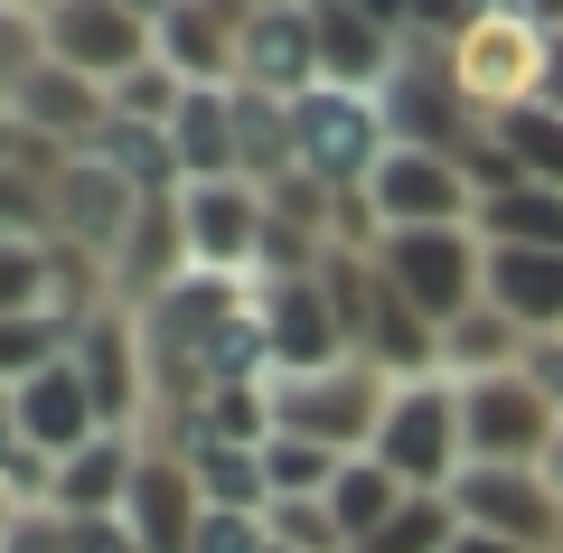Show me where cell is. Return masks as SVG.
I'll use <instances>...</instances> for the list:
<instances>
[{
	"mask_svg": "<svg viewBox=\"0 0 563 553\" xmlns=\"http://www.w3.org/2000/svg\"><path fill=\"white\" fill-rule=\"evenodd\" d=\"M376 469H395L413 497H451V478L470 469V441H461V385L451 376H413L385 395V422H376Z\"/></svg>",
	"mask_w": 563,
	"mask_h": 553,
	"instance_id": "cell-1",
	"label": "cell"
},
{
	"mask_svg": "<svg viewBox=\"0 0 563 553\" xmlns=\"http://www.w3.org/2000/svg\"><path fill=\"white\" fill-rule=\"evenodd\" d=\"M376 263L432 329H451L461 310L488 300V235L479 225H395V235L376 244Z\"/></svg>",
	"mask_w": 563,
	"mask_h": 553,
	"instance_id": "cell-2",
	"label": "cell"
},
{
	"mask_svg": "<svg viewBox=\"0 0 563 553\" xmlns=\"http://www.w3.org/2000/svg\"><path fill=\"white\" fill-rule=\"evenodd\" d=\"M291 132H301V178L329 188V198H357L366 178L385 169L395 132H385V103L376 95H347V85H310L291 103Z\"/></svg>",
	"mask_w": 563,
	"mask_h": 553,
	"instance_id": "cell-3",
	"label": "cell"
},
{
	"mask_svg": "<svg viewBox=\"0 0 563 553\" xmlns=\"http://www.w3.org/2000/svg\"><path fill=\"white\" fill-rule=\"evenodd\" d=\"M385 395H395V385H385L366 356H347V366H320V376H273V432L320 441V451L357 460V451H376Z\"/></svg>",
	"mask_w": 563,
	"mask_h": 553,
	"instance_id": "cell-4",
	"label": "cell"
},
{
	"mask_svg": "<svg viewBox=\"0 0 563 553\" xmlns=\"http://www.w3.org/2000/svg\"><path fill=\"white\" fill-rule=\"evenodd\" d=\"M376 103H385V132H395L404 151H461V141L479 132L461 76H451V47H432V38H404V57H395V76L376 85Z\"/></svg>",
	"mask_w": 563,
	"mask_h": 553,
	"instance_id": "cell-5",
	"label": "cell"
},
{
	"mask_svg": "<svg viewBox=\"0 0 563 553\" xmlns=\"http://www.w3.org/2000/svg\"><path fill=\"white\" fill-rule=\"evenodd\" d=\"M38 38L57 66H76V76H95L103 95H113L132 66L161 57V38H151V20H141L132 0H57V10H38Z\"/></svg>",
	"mask_w": 563,
	"mask_h": 553,
	"instance_id": "cell-6",
	"label": "cell"
},
{
	"mask_svg": "<svg viewBox=\"0 0 563 553\" xmlns=\"http://www.w3.org/2000/svg\"><path fill=\"white\" fill-rule=\"evenodd\" d=\"M554 403L526 385V366L517 376H479V385H461V441H470V469H536L544 460V441H554Z\"/></svg>",
	"mask_w": 563,
	"mask_h": 553,
	"instance_id": "cell-7",
	"label": "cell"
},
{
	"mask_svg": "<svg viewBox=\"0 0 563 553\" xmlns=\"http://www.w3.org/2000/svg\"><path fill=\"white\" fill-rule=\"evenodd\" d=\"M366 207H376L385 235L395 225H479V188H470L461 151H404V141L366 178Z\"/></svg>",
	"mask_w": 563,
	"mask_h": 553,
	"instance_id": "cell-8",
	"label": "cell"
},
{
	"mask_svg": "<svg viewBox=\"0 0 563 553\" xmlns=\"http://www.w3.org/2000/svg\"><path fill=\"white\" fill-rule=\"evenodd\" d=\"M451 76H461L470 113H517V103H536V76H544V29L517 20V10H488L479 29H470L461 47H451Z\"/></svg>",
	"mask_w": 563,
	"mask_h": 553,
	"instance_id": "cell-9",
	"label": "cell"
},
{
	"mask_svg": "<svg viewBox=\"0 0 563 553\" xmlns=\"http://www.w3.org/2000/svg\"><path fill=\"white\" fill-rule=\"evenodd\" d=\"M179 217H188V254H198V273L254 281L263 225H273V198H263L254 178H198V188L179 198Z\"/></svg>",
	"mask_w": 563,
	"mask_h": 553,
	"instance_id": "cell-10",
	"label": "cell"
},
{
	"mask_svg": "<svg viewBox=\"0 0 563 553\" xmlns=\"http://www.w3.org/2000/svg\"><path fill=\"white\" fill-rule=\"evenodd\" d=\"M451 507L470 534H507L526 553H563V497L544 488V469H461Z\"/></svg>",
	"mask_w": 563,
	"mask_h": 553,
	"instance_id": "cell-11",
	"label": "cell"
},
{
	"mask_svg": "<svg viewBox=\"0 0 563 553\" xmlns=\"http://www.w3.org/2000/svg\"><path fill=\"white\" fill-rule=\"evenodd\" d=\"M0 122H10V132H38V141L85 151V141L113 122V95H103L95 76H76V66L38 57V66H20V76H0Z\"/></svg>",
	"mask_w": 563,
	"mask_h": 553,
	"instance_id": "cell-12",
	"label": "cell"
},
{
	"mask_svg": "<svg viewBox=\"0 0 563 553\" xmlns=\"http://www.w3.org/2000/svg\"><path fill=\"white\" fill-rule=\"evenodd\" d=\"M263 291V329H273V376H320V366H347V319H339V300H329V281L320 273H301V281H254Z\"/></svg>",
	"mask_w": 563,
	"mask_h": 553,
	"instance_id": "cell-13",
	"label": "cell"
},
{
	"mask_svg": "<svg viewBox=\"0 0 563 553\" xmlns=\"http://www.w3.org/2000/svg\"><path fill=\"white\" fill-rule=\"evenodd\" d=\"M76 366H85V385H95V403H103L113 432H141V422H151V356H141V319L132 310L76 319Z\"/></svg>",
	"mask_w": 563,
	"mask_h": 553,
	"instance_id": "cell-14",
	"label": "cell"
},
{
	"mask_svg": "<svg viewBox=\"0 0 563 553\" xmlns=\"http://www.w3.org/2000/svg\"><path fill=\"white\" fill-rule=\"evenodd\" d=\"M198 273V254H188V217L179 198H151L132 217V235L113 244V263H103V281H113V310H151L161 291H179V281Z\"/></svg>",
	"mask_w": 563,
	"mask_h": 553,
	"instance_id": "cell-15",
	"label": "cell"
},
{
	"mask_svg": "<svg viewBox=\"0 0 563 553\" xmlns=\"http://www.w3.org/2000/svg\"><path fill=\"white\" fill-rule=\"evenodd\" d=\"M235 85L282 95V103H301L310 85H320V38H310V10H301V0H282V10H254V20H244Z\"/></svg>",
	"mask_w": 563,
	"mask_h": 553,
	"instance_id": "cell-16",
	"label": "cell"
},
{
	"mask_svg": "<svg viewBox=\"0 0 563 553\" xmlns=\"http://www.w3.org/2000/svg\"><path fill=\"white\" fill-rule=\"evenodd\" d=\"M122 516H132L141 553H198L207 488H198V469H188L179 451H161V441H151V460H141V478H132V497H122Z\"/></svg>",
	"mask_w": 563,
	"mask_h": 553,
	"instance_id": "cell-17",
	"label": "cell"
},
{
	"mask_svg": "<svg viewBox=\"0 0 563 553\" xmlns=\"http://www.w3.org/2000/svg\"><path fill=\"white\" fill-rule=\"evenodd\" d=\"M95 432H113L103 422V403H95V385H85V366L66 356V366H47V376H29V385H10V441H38V451H85Z\"/></svg>",
	"mask_w": 563,
	"mask_h": 553,
	"instance_id": "cell-18",
	"label": "cell"
},
{
	"mask_svg": "<svg viewBox=\"0 0 563 553\" xmlns=\"http://www.w3.org/2000/svg\"><path fill=\"white\" fill-rule=\"evenodd\" d=\"M310 10V38H320V85H347V95H376L404 57V29L366 20L357 0H301Z\"/></svg>",
	"mask_w": 563,
	"mask_h": 553,
	"instance_id": "cell-19",
	"label": "cell"
},
{
	"mask_svg": "<svg viewBox=\"0 0 563 553\" xmlns=\"http://www.w3.org/2000/svg\"><path fill=\"white\" fill-rule=\"evenodd\" d=\"M141 207H151V198H132L95 151H76V169L57 178V244H76L85 263H113V244L132 235Z\"/></svg>",
	"mask_w": 563,
	"mask_h": 553,
	"instance_id": "cell-20",
	"label": "cell"
},
{
	"mask_svg": "<svg viewBox=\"0 0 563 553\" xmlns=\"http://www.w3.org/2000/svg\"><path fill=\"white\" fill-rule=\"evenodd\" d=\"M488 300L526 338H563V254L554 244H488Z\"/></svg>",
	"mask_w": 563,
	"mask_h": 553,
	"instance_id": "cell-21",
	"label": "cell"
},
{
	"mask_svg": "<svg viewBox=\"0 0 563 553\" xmlns=\"http://www.w3.org/2000/svg\"><path fill=\"white\" fill-rule=\"evenodd\" d=\"M141 460H151V441H141V432H95L85 451H66V469H57V516H122Z\"/></svg>",
	"mask_w": 563,
	"mask_h": 553,
	"instance_id": "cell-22",
	"label": "cell"
},
{
	"mask_svg": "<svg viewBox=\"0 0 563 553\" xmlns=\"http://www.w3.org/2000/svg\"><path fill=\"white\" fill-rule=\"evenodd\" d=\"M161 66H179L188 85H235V38H244V10H225V0H179L161 29Z\"/></svg>",
	"mask_w": 563,
	"mask_h": 553,
	"instance_id": "cell-23",
	"label": "cell"
},
{
	"mask_svg": "<svg viewBox=\"0 0 563 553\" xmlns=\"http://www.w3.org/2000/svg\"><path fill=\"white\" fill-rule=\"evenodd\" d=\"M85 151H95L132 198H188V159H179V141H169L161 122H122V113H113Z\"/></svg>",
	"mask_w": 563,
	"mask_h": 553,
	"instance_id": "cell-24",
	"label": "cell"
},
{
	"mask_svg": "<svg viewBox=\"0 0 563 553\" xmlns=\"http://www.w3.org/2000/svg\"><path fill=\"white\" fill-rule=\"evenodd\" d=\"M235 169L254 178V188L301 178V132H291V103H282V95H254V85H235Z\"/></svg>",
	"mask_w": 563,
	"mask_h": 553,
	"instance_id": "cell-25",
	"label": "cell"
},
{
	"mask_svg": "<svg viewBox=\"0 0 563 553\" xmlns=\"http://www.w3.org/2000/svg\"><path fill=\"white\" fill-rule=\"evenodd\" d=\"M526 366V329L498 310V300H479V310H461L442 329V376L451 385H479V376H517Z\"/></svg>",
	"mask_w": 563,
	"mask_h": 553,
	"instance_id": "cell-26",
	"label": "cell"
},
{
	"mask_svg": "<svg viewBox=\"0 0 563 553\" xmlns=\"http://www.w3.org/2000/svg\"><path fill=\"white\" fill-rule=\"evenodd\" d=\"M169 141H179V159H188V188H198V178H244L235 169V85H188Z\"/></svg>",
	"mask_w": 563,
	"mask_h": 553,
	"instance_id": "cell-27",
	"label": "cell"
},
{
	"mask_svg": "<svg viewBox=\"0 0 563 553\" xmlns=\"http://www.w3.org/2000/svg\"><path fill=\"white\" fill-rule=\"evenodd\" d=\"M188 441H244V451H263L273 441V385H217L188 422L161 432V451H188Z\"/></svg>",
	"mask_w": 563,
	"mask_h": 553,
	"instance_id": "cell-28",
	"label": "cell"
},
{
	"mask_svg": "<svg viewBox=\"0 0 563 553\" xmlns=\"http://www.w3.org/2000/svg\"><path fill=\"white\" fill-rule=\"evenodd\" d=\"M188 469H198L207 507H235V516H263L273 507V478H263V451H244V441H188Z\"/></svg>",
	"mask_w": 563,
	"mask_h": 553,
	"instance_id": "cell-29",
	"label": "cell"
},
{
	"mask_svg": "<svg viewBox=\"0 0 563 553\" xmlns=\"http://www.w3.org/2000/svg\"><path fill=\"white\" fill-rule=\"evenodd\" d=\"M488 141L517 159L526 188H563V113H554V103H517V113H488Z\"/></svg>",
	"mask_w": 563,
	"mask_h": 553,
	"instance_id": "cell-30",
	"label": "cell"
},
{
	"mask_svg": "<svg viewBox=\"0 0 563 553\" xmlns=\"http://www.w3.org/2000/svg\"><path fill=\"white\" fill-rule=\"evenodd\" d=\"M404 497H413V488H404L395 469H376V460L357 451V460L339 469V488H329V516H339V534H347V544H366V534H376L385 516L404 507Z\"/></svg>",
	"mask_w": 563,
	"mask_h": 553,
	"instance_id": "cell-31",
	"label": "cell"
},
{
	"mask_svg": "<svg viewBox=\"0 0 563 553\" xmlns=\"http://www.w3.org/2000/svg\"><path fill=\"white\" fill-rule=\"evenodd\" d=\"M451 544H461V507H451V497H404V507L347 553H451Z\"/></svg>",
	"mask_w": 563,
	"mask_h": 553,
	"instance_id": "cell-32",
	"label": "cell"
},
{
	"mask_svg": "<svg viewBox=\"0 0 563 553\" xmlns=\"http://www.w3.org/2000/svg\"><path fill=\"white\" fill-rule=\"evenodd\" d=\"M488 244H554L563 254V188H507V198L479 207Z\"/></svg>",
	"mask_w": 563,
	"mask_h": 553,
	"instance_id": "cell-33",
	"label": "cell"
},
{
	"mask_svg": "<svg viewBox=\"0 0 563 553\" xmlns=\"http://www.w3.org/2000/svg\"><path fill=\"white\" fill-rule=\"evenodd\" d=\"M339 469H347V460L320 451V441H291V432L263 441V478H273V497H329V488H339Z\"/></svg>",
	"mask_w": 563,
	"mask_h": 553,
	"instance_id": "cell-34",
	"label": "cell"
},
{
	"mask_svg": "<svg viewBox=\"0 0 563 553\" xmlns=\"http://www.w3.org/2000/svg\"><path fill=\"white\" fill-rule=\"evenodd\" d=\"M263 526H273L282 553H347V534H339V516H329V497H273V507H263Z\"/></svg>",
	"mask_w": 563,
	"mask_h": 553,
	"instance_id": "cell-35",
	"label": "cell"
},
{
	"mask_svg": "<svg viewBox=\"0 0 563 553\" xmlns=\"http://www.w3.org/2000/svg\"><path fill=\"white\" fill-rule=\"evenodd\" d=\"M57 451H38V441H10L0 451V507H57Z\"/></svg>",
	"mask_w": 563,
	"mask_h": 553,
	"instance_id": "cell-36",
	"label": "cell"
},
{
	"mask_svg": "<svg viewBox=\"0 0 563 553\" xmlns=\"http://www.w3.org/2000/svg\"><path fill=\"white\" fill-rule=\"evenodd\" d=\"M0 553H76L57 507H0Z\"/></svg>",
	"mask_w": 563,
	"mask_h": 553,
	"instance_id": "cell-37",
	"label": "cell"
},
{
	"mask_svg": "<svg viewBox=\"0 0 563 553\" xmlns=\"http://www.w3.org/2000/svg\"><path fill=\"white\" fill-rule=\"evenodd\" d=\"M198 553H273V526H263V516H235V507H207Z\"/></svg>",
	"mask_w": 563,
	"mask_h": 553,
	"instance_id": "cell-38",
	"label": "cell"
},
{
	"mask_svg": "<svg viewBox=\"0 0 563 553\" xmlns=\"http://www.w3.org/2000/svg\"><path fill=\"white\" fill-rule=\"evenodd\" d=\"M66 544L76 553H141L132 516H66Z\"/></svg>",
	"mask_w": 563,
	"mask_h": 553,
	"instance_id": "cell-39",
	"label": "cell"
},
{
	"mask_svg": "<svg viewBox=\"0 0 563 553\" xmlns=\"http://www.w3.org/2000/svg\"><path fill=\"white\" fill-rule=\"evenodd\" d=\"M526 385L563 413V338H526Z\"/></svg>",
	"mask_w": 563,
	"mask_h": 553,
	"instance_id": "cell-40",
	"label": "cell"
},
{
	"mask_svg": "<svg viewBox=\"0 0 563 553\" xmlns=\"http://www.w3.org/2000/svg\"><path fill=\"white\" fill-rule=\"evenodd\" d=\"M536 103H554V113H563V29L544 38V76H536Z\"/></svg>",
	"mask_w": 563,
	"mask_h": 553,
	"instance_id": "cell-41",
	"label": "cell"
},
{
	"mask_svg": "<svg viewBox=\"0 0 563 553\" xmlns=\"http://www.w3.org/2000/svg\"><path fill=\"white\" fill-rule=\"evenodd\" d=\"M366 20H385V29H413V0H357Z\"/></svg>",
	"mask_w": 563,
	"mask_h": 553,
	"instance_id": "cell-42",
	"label": "cell"
},
{
	"mask_svg": "<svg viewBox=\"0 0 563 553\" xmlns=\"http://www.w3.org/2000/svg\"><path fill=\"white\" fill-rule=\"evenodd\" d=\"M536 469H544V488L563 497V422H554V441H544V460H536Z\"/></svg>",
	"mask_w": 563,
	"mask_h": 553,
	"instance_id": "cell-43",
	"label": "cell"
},
{
	"mask_svg": "<svg viewBox=\"0 0 563 553\" xmlns=\"http://www.w3.org/2000/svg\"><path fill=\"white\" fill-rule=\"evenodd\" d=\"M451 553H526V544H507V534H470V526H461V544H451Z\"/></svg>",
	"mask_w": 563,
	"mask_h": 553,
	"instance_id": "cell-44",
	"label": "cell"
},
{
	"mask_svg": "<svg viewBox=\"0 0 563 553\" xmlns=\"http://www.w3.org/2000/svg\"><path fill=\"white\" fill-rule=\"evenodd\" d=\"M132 10H141V20H151V29H161V20H169V10H179V0H132Z\"/></svg>",
	"mask_w": 563,
	"mask_h": 553,
	"instance_id": "cell-45",
	"label": "cell"
},
{
	"mask_svg": "<svg viewBox=\"0 0 563 553\" xmlns=\"http://www.w3.org/2000/svg\"><path fill=\"white\" fill-rule=\"evenodd\" d=\"M0 10H29V20H38V10H57V0H0Z\"/></svg>",
	"mask_w": 563,
	"mask_h": 553,
	"instance_id": "cell-46",
	"label": "cell"
},
{
	"mask_svg": "<svg viewBox=\"0 0 563 553\" xmlns=\"http://www.w3.org/2000/svg\"><path fill=\"white\" fill-rule=\"evenodd\" d=\"M488 10H517V0H488Z\"/></svg>",
	"mask_w": 563,
	"mask_h": 553,
	"instance_id": "cell-47",
	"label": "cell"
}]
</instances>
